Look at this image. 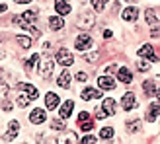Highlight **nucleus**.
Segmentation results:
<instances>
[{
	"mask_svg": "<svg viewBox=\"0 0 160 144\" xmlns=\"http://www.w3.org/2000/svg\"><path fill=\"white\" fill-rule=\"evenodd\" d=\"M62 26H65V22H62V18H59V16H51L49 18V27L51 29H61Z\"/></svg>",
	"mask_w": 160,
	"mask_h": 144,
	"instance_id": "nucleus-20",
	"label": "nucleus"
},
{
	"mask_svg": "<svg viewBox=\"0 0 160 144\" xmlns=\"http://www.w3.org/2000/svg\"><path fill=\"white\" fill-rule=\"evenodd\" d=\"M100 137H102V138H106V140L113 138V129H111V127H106V129H102V131H100Z\"/></svg>",
	"mask_w": 160,
	"mask_h": 144,
	"instance_id": "nucleus-26",
	"label": "nucleus"
},
{
	"mask_svg": "<svg viewBox=\"0 0 160 144\" xmlns=\"http://www.w3.org/2000/svg\"><path fill=\"white\" fill-rule=\"evenodd\" d=\"M102 98V90H94V88H86L82 90V99L90 101V99H100Z\"/></svg>",
	"mask_w": 160,
	"mask_h": 144,
	"instance_id": "nucleus-11",
	"label": "nucleus"
},
{
	"mask_svg": "<svg viewBox=\"0 0 160 144\" xmlns=\"http://www.w3.org/2000/svg\"><path fill=\"white\" fill-rule=\"evenodd\" d=\"M129 2H137V0H129Z\"/></svg>",
	"mask_w": 160,
	"mask_h": 144,
	"instance_id": "nucleus-44",
	"label": "nucleus"
},
{
	"mask_svg": "<svg viewBox=\"0 0 160 144\" xmlns=\"http://www.w3.org/2000/svg\"><path fill=\"white\" fill-rule=\"evenodd\" d=\"M14 2H18V4H28V2H31V0H14Z\"/></svg>",
	"mask_w": 160,
	"mask_h": 144,
	"instance_id": "nucleus-40",
	"label": "nucleus"
},
{
	"mask_svg": "<svg viewBox=\"0 0 160 144\" xmlns=\"http://www.w3.org/2000/svg\"><path fill=\"white\" fill-rule=\"evenodd\" d=\"M90 45H92V37L88 35V33H82V35H78V37H76V43H74V47H76L78 51H86Z\"/></svg>",
	"mask_w": 160,
	"mask_h": 144,
	"instance_id": "nucleus-2",
	"label": "nucleus"
},
{
	"mask_svg": "<svg viewBox=\"0 0 160 144\" xmlns=\"http://www.w3.org/2000/svg\"><path fill=\"white\" fill-rule=\"evenodd\" d=\"M139 18V10H137V6H129V8H125V12H123V20L125 22H137Z\"/></svg>",
	"mask_w": 160,
	"mask_h": 144,
	"instance_id": "nucleus-13",
	"label": "nucleus"
},
{
	"mask_svg": "<svg viewBox=\"0 0 160 144\" xmlns=\"http://www.w3.org/2000/svg\"><path fill=\"white\" fill-rule=\"evenodd\" d=\"M18 43L23 47V49H29V47H31V37H28V35H18Z\"/></svg>",
	"mask_w": 160,
	"mask_h": 144,
	"instance_id": "nucleus-24",
	"label": "nucleus"
},
{
	"mask_svg": "<svg viewBox=\"0 0 160 144\" xmlns=\"http://www.w3.org/2000/svg\"><path fill=\"white\" fill-rule=\"evenodd\" d=\"M103 37L109 39V37H111V31H109V29H106V31H103Z\"/></svg>",
	"mask_w": 160,
	"mask_h": 144,
	"instance_id": "nucleus-39",
	"label": "nucleus"
},
{
	"mask_svg": "<svg viewBox=\"0 0 160 144\" xmlns=\"http://www.w3.org/2000/svg\"><path fill=\"white\" fill-rule=\"evenodd\" d=\"M137 68H139L141 72H147V70H148V65H147V62H142V60H141V62H137Z\"/></svg>",
	"mask_w": 160,
	"mask_h": 144,
	"instance_id": "nucleus-36",
	"label": "nucleus"
},
{
	"mask_svg": "<svg viewBox=\"0 0 160 144\" xmlns=\"http://www.w3.org/2000/svg\"><path fill=\"white\" fill-rule=\"evenodd\" d=\"M70 80H72V76H70V70H65V72L59 76L57 84H59L61 88H68V86H70Z\"/></svg>",
	"mask_w": 160,
	"mask_h": 144,
	"instance_id": "nucleus-19",
	"label": "nucleus"
},
{
	"mask_svg": "<svg viewBox=\"0 0 160 144\" xmlns=\"http://www.w3.org/2000/svg\"><path fill=\"white\" fill-rule=\"evenodd\" d=\"M117 80H119V82H123V84H129L131 80H133V74L129 72V68H119L117 70Z\"/></svg>",
	"mask_w": 160,
	"mask_h": 144,
	"instance_id": "nucleus-17",
	"label": "nucleus"
},
{
	"mask_svg": "<svg viewBox=\"0 0 160 144\" xmlns=\"http://www.w3.org/2000/svg\"><path fill=\"white\" fill-rule=\"evenodd\" d=\"M53 59L51 57H47V55H45V59H43V66H41V74L47 78V76H49L51 74V70H53Z\"/></svg>",
	"mask_w": 160,
	"mask_h": 144,
	"instance_id": "nucleus-18",
	"label": "nucleus"
},
{
	"mask_svg": "<svg viewBox=\"0 0 160 144\" xmlns=\"http://www.w3.org/2000/svg\"><path fill=\"white\" fill-rule=\"evenodd\" d=\"M98 86H100V90H113V88H115V80L111 76H100L98 78Z\"/></svg>",
	"mask_w": 160,
	"mask_h": 144,
	"instance_id": "nucleus-8",
	"label": "nucleus"
},
{
	"mask_svg": "<svg viewBox=\"0 0 160 144\" xmlns=\"http://www.w3.org/2000/svg\"><path fill=\"white\" fill-rule=\"evenodd\" d=\"M51 129L53 131L55 129H57V131H65V123H62L61 119H55V121H51Z\"/></svg>",
	"mask_w": 160,
	"mask_h": 144,
	"instance_id": "nucleus-30",
	"label": "nucleus"
},
{
	"mask_svg": "<svg viewBox=\"0 0 160 144\" xmlns=\"http://www.w3.org/2000/svg\"><path fill=\"white\" fill-rule=\"evenodd\" d=\"M80 144H96V138H94V137H90V134H86Z\"/></svg>",
	"mask_w": 160,
	"mask_h": 144,
	"instance_id": "nucleus-34",
	"label": "nucleus"
},
{
	"mask_svg": "<svg viewBox=\"0 0 160 144\" xmlns=\"http://www.w3.org/2000/svg\"><path fill=\"white\" fill-rule=\"evenodd\" d=\"M72 109H74V101H72V99H67L65 103H62V107H61V111H59V115H61V119H62V121L70 117V113H72Z\"/></svg>",
	"mask_w": 160,
	"mask_h": 144,
	"instance_id": "nucleus-7",
	"label": "nucleus"
},
{
	"mask_svg": "<svg viewBox=\"0 0 160 144\" xmlns=\"http://www.w3.org/2000/svg\"><path fill=\"white\" fill-rule=\"evenodd\" d=\"M127 129H129V132L141 131V121H129V123H127Z\"/></svg>",
	"mask_w": 160,
	"mask_h": 144,
	"instance_id": "nucleus-29",
	"label": "nucleus"
},
{
	"mask_svg": "<svg viewBox=\"0 0 160 144\" xmlns=\"http://www.w3.org/2000/svg\"><path fill=\"white\" fill-rule=\"evenodd\" d=\"M80 129H82L84 132H86V131H92V119H88V121H82V123H80Z\"/></svg>",
	"mask_w": 160,
	"mask_h": 144,
	"instance_id": "nucleus-33",
	"label": "nucleus"
},
{
	"mask_svg": "<svg viewBox=\"0 0 160 144\" xmlns=\"http://www.w3.org/2000/svg\"><path fill=\"white\" fill-rule=\"evenodd\" d=\"M102 109H103V113H106L108 117L115 115V99L113 98H106L103 103H102Z\"/></svg>",
	"mask_w": 160,
	"mask_h": 144,
	"instance_id": "nucleus-9",
	"label": "nucleus"
},
{
	"mask_svg": "<svg viewBox=\"0 0 160 144\" xmlns=\"http://www.w3.org/2000/svg\"><path fill=\"white\" fill-rule=\"evenodd\" d=\"M98 57H100V53H96V51H92V53H84V59H86V60H90V62L98 60Z\"/></svg>",
	"mask_w": 160,
	"mask_h": 144,
	"instance_id": "nucleus-31",
	"label": "nucleus"
},
{
	"mask_svg": "<svg viewBox=\"0 0 160 144\" xmlns=\"http://www.w3.org/2000/svg\"><path fill=\"white\" fill-rule=\"evenodd\" d=\"M139 55H141L142 59H148L150 62H156V60H158V57L154 55V49H152L150 45H142L141 49H139Z\"/></svg>",
	"mask_w": 160,
	"mask_h": 144,
	"instance_id": "nucleus-4",
	"label": "nucleus"
},
{
	"mask_svg": "<svg viewBox=\"0 0 160 144\" xmlns=\"http://www.w3.org/2000/svg\"><path fill=\"white\" fill-rule=\"evenodd\" d=\"M90 119V113H86V111H82V113L78 115V123H82V121H88Z\"/></svg>",
	"mask_w": 160,
	"mask_h": 144,
	"instance_id": "nucleus-35",
	"label": "nucleus"
},
{
	"mask_svg": "<svg viewBox=\"0 0 160 144\" xmlns=\"http://www.w3.org/2000/svg\"><path fill=\"white\" fill-rule=\"evenodd\" d=\"M20 131V123L18 121H10V125H8V132L4 134V140H14L16 134H18Z\"/></svg>",
	"mask_w": 160,
	"mask_h": 144,
	"instance_id": "nucleus-12",
	"label": "nucleus"
},
{
	"mask_svg": "<svg viewBox=\"0 0 160 144\" xmlns=\"http://www.w3.org/2000/svg\"><path fill=\"white\" fill-rule=\"evenodd\" d=\"M45 119H47V115H45L43 109H33V111H31V115H29V121L33 123V125H41V123H45Z\"/></svg>",
	"mask_w": 160,
	"mask_h": 144,
	"instance_id": "nucleus-10",
	"label": "nucleus"
},
{
	"mask_svg": "<svg viewBox=\"0 0 160 144\" xmlns=\"http://www.w3.org/2000/svg\"><path fill=\"white\" fill-rule=\"evenodd\" d=\"M6 92H8V86H6V84H2V82H0V95H4Z\"/></svg>",
	"mask_w": 160,
	"mask_h": 144,
	"instance_id": "nucleus-38",
	"label": "nucleus"
},
{
	"mask_svg": "<svg viewBox=\"0 0 160 144\" xmlns=\"http://www.w3.org/2000/svg\"><path fill=\"white\" fill-rule=\"evenodd\" d=\"M160 115V103H150V107L147 109V115H145V119L148 123H152V121H156V117Z\"/></svg>",
	"mask_w": 160,
	"mask_h": 144,
	"instance_id": "nucleus-6",
	"label": "nucleus"
},
{
	"mask_svg": "<svg viewBox=\"0 0 160 144\" xmlns=\"http://www.w3.org/2000/svg\"><path fill=\"white\" fill-rule=\"evenodd\" d=\"M145 18H147V22L150 23V26L158 23V20H156V16H154V12H152V10H147V12H145Z\"/></svg>",
	"mask_w": 160,
	"mask_h": 144,
	"instance_id": "nucleus-28",
	"label": "nucleus"
},
{
	"mask_svg": "<svg viewBox=\"0 0 160 144\" xmlns=\"http://www.w3.org/2000/svg\"><path fill=\"white\" fill-rule=\"evenodd\" d=\"M156 95H158V99H160V90H158V94H156Z\"/></svg>",
	"mask_w": 160,
	"mask_h": 144,
	"instance_id": "nucleus-43",
	"label": "nucleus"
},
{
	"mask_svg": "<svg viewBox=\"0 0 160 144\" xmlns=\"http://www.w3.org/2000/svg\"><path fill=\"white\" fill-rule=\"evenodd\" d=\"M57 62L59 65H62V66H70L74 62V57L70 55L67 49H61L59 53H57Z\"/></svg>",
	"mask_w": 160,
	"mask_h": 144,
	"instance_id": "nucleus-1",
	"label": "nucleus"
},
{
	"mask_svg": "<svg viewBox=\"0 0 160 144\" xmlns=\"http://www.w3.org/2000/svg\"><path fill=\"white\" fill-rule=\"evenodd\" d=\"M45 105H47V109H55V107L59 105V95L49 92V94L45 95Z\"/></svg>",
	"mask_w": 160,
	"mask_h": 144,
	"instance_id": "nucleus-16",
	"label": "nucleus"
},
{
	"mask_svg": "<svg viewBox=\"0 0 160 144\" xmlns=\"http://www.w3.org/2000/svg\"><path fill=\"white\" fill-rule=\"evenodd\" d=\"M121 105H123V109L125 111H131L133 107H137V98H135V94H125L123 95V101H121Z\"/></svg>",
	"mask_w": 160,
	"mask_h": 144,
	"instance_id": "nucleus-5",
	"label": "nucleus"
},
{
	"mask_svg": "<svg viewBox=\"0 0 160 144\" xmlns=\"http://www.w3.org/2000/svg\"><path fill=\"white\" fill-rule=\"evenodd\" d=\"M106 4H108V0H92V6H94L96 12H102L106 8Z\"/></svg>",
	"mask_w": 160,
	"mask_h": 144,
	"instance_id": "nucleus-27",
	"label": "nucleus"
},
{
	"mask_svg": "<svg viewBox=\"0 0 160 144\" xmlns=\"http://www.w3.org/2000/svg\"><path fill=\"white\" fill-rule=\"evenodd\" d=\"M29 101H31L29 95H20V98H18V105H20V107H26Z\"/></svg>",
	"mask_w": 160,
	"mask_h": 144,
	"instance_id": "nucleus-32",
	"label": "nucleus"
},
{
	"mask_svg": "<svg viewBox=\"0 0 160 144\" xmlns=\"http://www.w3.org/2000/svg\"><path fill=\"white\" fill-rule=\"evenodd\" d=\"M4 10H6V6H4V4H0V12H4Z\"/></svg>",
	"mask_w": 160,
	"mask_h": 144,
	"instance_id": "nucleus-42",
	"label": "nucleus"
},
{
	"mask_svg": "<svg viewBox=\"0 0 160 144\" xmlns=\"http://www.w3.org/2000/svg\"><path fill=\"white\" fill-rule=\"evenodd\" d=\"M78 26L80 27H92L94 26V16L90 12H84L82 16H80V20H78Z\"/></svg>",
	"mask_w": 160,
	"mask_h": 144,
	"instance_id": "nucleus-14",
	"label": "nucleus"
},
{
	"mask_svg": "<svg viewBox=\"0 0 160 144\" xmlns=\"http://www.w3.org/2000/svg\"><path fill=\"white\" fill-rule=\"evenodd\" d=\"M22 20L26 22V23H31V26H33V22L37 20V14L35 12H23L22 14Z\"/></svg>",
	"mask_w": 160,
	"mask_h": 144,
	"instance_id": "nucleus-22",
	"label": "nucleus"
},
{
	"mask_svg": "<svg viewBox=\"0 0 160 144\" xmlns=\"http://www.w3.org/2000/svg\"><path fill=\"white\" fill-rule=\"evenodd\" d=\"M76 78L80 80V82H84V80H88V74H86V72H78V74H76Z\"/></svg>",
	"mask_w": 160,
	"mask_h": 144,
	"instance_id": "nucleus-37",
	"label": "nucleus"
},
{
	"mask_svg": "<svg viewBox=\"0 0 160 144\" xmlns=\"http://www.w3.org/2000/svg\"><path fill=\"white\" fill-rule=\"evenodd\" d=\"M142 90H145L147 95H152L156 92V88H154V82H150V80H147V82H142Z\"/></svg>",
	"mask_w": 160,
	"mask_h": 144,
	"instance_id": "nucleus-23",
	"label": "nucleus"
},
{
	"mask_svg": "<svg viewBox=\"0 0 160 144\" xmlns=\"http://www.w3.org/2000/svg\"><path fill=\"white\" fill-rule=\"evenodd\" d=\"M22 88H23V90L28 92V95H29V99H35L37 95H39V92H37V90H35V88L31 86V84H22Z\"/></svg>",
	"mask_w": 160,
	"mask_h": 144,
	"instance_id": "nucleus-21",
	"label": "nucleus"
},
{
	"mask_svg": "<svg viewBox=\"0 0 160 144\" xmlns=\"http://www.w3.org/2000/svg\"><path fill=\"white\" fill-rule=\"evenodd\" d=\"M55 10L61 16H67V14H70V6H68L67 0H55Z\"/></svg>",
	"mask_w": 160,
	"mask_h": 144,
	"instance_id": "nucleus-15",
	"label": "nucleus"
},
{
	"mask_svg": "<svg viewBox=\"0 0 160 144\" xmlns=\"http://www.w3.org/2000/svg\"><path fill=\"white\" fill-rule=\"evenodd\" d=\"M37 60H39V53H35L29 60H26V65H23V66H26V70H28V72H31V68H33V65H35Z\"/></svg>",
	"mask_w": 160,
	"mask_h": 144,
	"instance_id": "nucleus-25",
	"label": "nucleus"
},
{
	"mask_svg": "<svg viewBox=\"0 0 160 144\" xmlns=\"http://www.w3.org/2000/svg\"><path fill=\"white\" fill-rule=\"evenodd\" d=\"M57 144H78V140H76V134L65 129V132H61V134H59Z\"/></svg>",
	"mask_w": 160,
	"mask_h": 144,
	"instance_id": "nucleus-3",
	"label": "nucleus"
},
{
	"mask_svg": "<svg viewBox=\"0 0 160 144\" xmlns=\"http://www.w3.org/2000/svg\"><path fill=\"white\" fill-rule=\"evenodd\" d=\"M4 57H6V53H4L2 49H0V59H4Z\"/></svg>",
	"mask_w": 160,
	"mask_h": 144,
	"instance_id": "nucleus-41",
	"label": "nucleus"
}]
</instances>
